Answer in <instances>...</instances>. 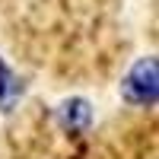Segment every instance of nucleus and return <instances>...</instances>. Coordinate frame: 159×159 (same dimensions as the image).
<instances>
[{"label":"nucleus","mask_w":159,"mask_h":159,"mask_svg":"<svg viewBox=\"0 0 159 159\" xmlns=\"http://www.w3.org/2000/svg\"><path fill=\"white\" fill-rule=\"evenodd\" d=\"M121 99L127 105H156L159 102V57H143L124 73Z\"/></svg>","instance_id":"1"},{"label":"nucleus","mask_w":159,"mask_h":159,"mask_svg":"<svg viewBox=\"0 0 159 159\" xmlns=\"http://www.w3.org/2000/svg\"><path fill=\"white\" fill-rule=\"evenodd\" d=\"M54 121L67 130V134H83V130L92 124V105L83 96H70L64 99L54 108Z\"/></svg>","instance_id":"2"},{"label":"nucleus","mask_w":159,"mask_h":159,"mask_svg":"<svg viewBox=\"0 0 159 159\" xmlns=\"http://www.w3.org/2000/svg\"><path fill=\"white\" fill-rule=\"evenodd\" d=\"M22 92H25V83L16 76V70H13L10 64H3V57H0V111H13L16 102L22 99Z\"/></svg>","instance_id":"3"}]
</instances>
